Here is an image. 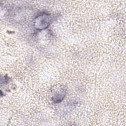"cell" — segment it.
I'll return each mask as SVG.
<instances>
[{"mask_svg": "<svg viewBox=\"0 0 126 126\" xmlns=\"http://www.w3.org/2000/svg\"><path fill=\"white\" fill-rule=\"evenodd\" d=\"M49 16L50 15L48 14H44L39 15V16L37 17V18L36 19V23L38 25V28L39 29H44L48 26L50 22Z\"/></svg>", "mask_w": 126, "mask_h": 126, "instance_id": "6da1fadb", "label": "cell"}, {"mask_svg": "<svg viewBox=\"0 0 126 126\" xmlns=\"http://www.w3.org/2000/svg\"><path fill=\"white\" fill-rule=\"evenodd\" d=\"M54 93H53V96L52 97L53 99H55L54 102L57 103L62 101L64 95H65V91L62 87H60L59 90L58 88H56V90Z\"/></svg>", "mask_w": 126, "mask_h": 126, "instance_id": "7a4b0ae2", "label": "cell"}]
</instances>
